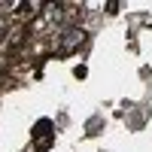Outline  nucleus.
Masks as SVG:
<instances>
[{
  "instance_id": "nucleus-1",
  "label": "nucleus",
  "mask_w": 152,
  "mask_h": 152,
  "mask_svg": "<svg viewBox=\"0 0 152 152\" xmlns=\"http://www.w3.org/2000/svg\"><path fill=\"white\" fill-rule=\"evenodd\" d=\"M85 43V31L82 28H64L61 31V40H58V49L61 52H76Z\"/></svg>"
}]
</instances>
